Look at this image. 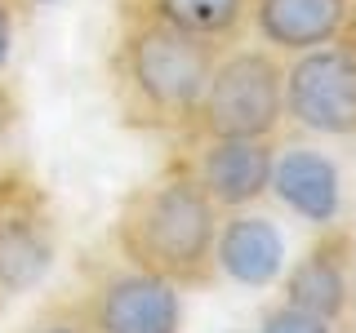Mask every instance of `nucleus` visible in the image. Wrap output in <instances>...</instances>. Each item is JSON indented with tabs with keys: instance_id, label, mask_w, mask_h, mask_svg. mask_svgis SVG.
<instances>
[{
	"instance_id": "f257e3e1",
	"label": "nucleus",
	"mask_w": 356,
	"mask_h": 333,
	"mask_svg": "<svg viewBox=\"0 0 356 333\" xmlns=\"http://www.w3.org/2000/svg\"><path fill=\"white\" fill-rule=\"evenodd\" d=\"M218 209L187 173H165L138 187L116 218L120 262L165 275L178 289L205 284L214 275Z\"/></svg>"
},
{
	"instance_id": "f03ea898",
	"label": "nucleus",
	"mask_w": 356,
	"mask_h": 333,
	"mask_svg": "<svg viewBox=\"0 0 356 333\" xmlns=\"http://www.w3.org/2000/svg\"><path fill=\"white\" fill-rule=\"evenodd\" d=\"M222 44L187 36L161 18L134 14L116 44V85L125 107L147 125H192L205 80L214 71Z\"/></svg>"
},
{
	"instance_id": "7ed1b4c3",
	"label": "nucleus",
	"mask_w": 356,
	"mask_h": 333,
	"mask_svg": "<svg viewBox=\"0 0 356 333\" xmlns=\"http://www.w3.org/2000/svg\"><path fill=\"white\" fill-rule=\"evenodd\" d=\"M285 120L281 53H272L267 44L218 53L192 116V129L200 138H276Z\"/></svg>"
},
{
	"instance_id": "20e7f679",
	"label": "nucleus",
	"mask_w": 356,
	"mask_h": 333,
	"mask_svg": "<svg viewBox=\"0 0 356 333\" xmlns=\"http://www.w3.org/2000/svg\"><path fill=\"white\" fill-rule=\"evenodd\" d=\"M285 116L321 138H356V53L339 40L294 53L285 67Z\"/></svg>"
},
{
	"instance_id": "39448f33",
	"label": "nucleus",
	"mask_w": 356,
	"mask_h": 333,
	"mask_svg": "<svg viewBox=\"0 0 356 333\" xmlns=\"http://www.w3.org/2000/svg\"><path fill=\"white\" fill-rule=\"evenodd\" d=\"M81 320L94 333H178L183 329V293L174 280L143 266H116L89 289Z\"/></svg>"
},
{
	"instance_id": "423d86ee",
	"label": "nucleus",
	"mask_w": 356,
	"mask_h": 333,
	"mask_svg": "<svg viewBox=\"0 0 356 333\" xmlns=\"http://www.w3.org/2000/svg\"><path fill=\"white\" fill-rule=\"evenodd\" d=\"M58 236L31 182L0 187V298H14L36 289L54 266Z\"/></svg>"
},
{
	"instance_id": "0eeeda50",
	"label": "nucleus",
	"mask_w": 356,
	"mask_h": 333,
	"mask_svg": "<svg viewBox=\"0 0 356 333\" xmlns=\"http://www.w3.org/2000/svg\"><path fill=\"white\" fill-rule=\"evenodd\" d=\"M272 160V138H200L192 169L183 173L209 196L218 214H232V209H254L267 196Z\"/></svg>"
},
{
	"instance_id": "6e6552de",
	"label": "nucleus",
	"mask_w": 356,
	"mask_h": 333,
	"mask_svg": "<svg viewBox=\"0 0 356 333\" xmlns=\"http://www.w3.org/2000/svg\"><path fill=\"white\" fill-rule=\"evenodd\" d=\"M281 302H294L330 325H339L352 311V244L339 222L321 227V240L307 244L303 258L281 271Z\"/></svg>"
},
{
	"instance_id": "1a4fd4ad",
	"label": "nucleus",
	"mask_w": 356,
	"mask_h": 333,
	"mask_svg": "<svg viewBox=\"0 0 356 333\" xmlns=\"http://www.w3.org/2000/svg\"><path fill=\"white\" fill-rule=\"evenodd\" d=\"M214 271L227 275L241 289H267L281 280L285 271V240L272 218L254 214V209H232L218 218L214 236Z\"/></svg>"
},
{
	"instance_id": "9d476101",
	"label": "nucleus",
	"mask_w": 356,
	"mask_h": 333,
	"mask_svg": "<svg viewBox=\"0 0 356 333\" xmlns=\"http://www.w3.org/2000/svg\"><path fill=\"white\" fill-rule=\"evenodd\" d=\"M267 196H276L294 218L312 222V227H334L343 214V178L330 155L312 147H289L276 151L272 160V182Z\"/></svg>"
},
{
	"instance_id": "9b49d317",
	"label": "nucleus",
	"mask_w": 356,
	"mask_h": 333,
	"mask_svg": "<svg viewBox=\"0 0 356 333\" xmlns=\"http://www.w3.org/2000/svg\"><path fill=\"white\" fill-rule=\"evenodd\" d=\"M352 0H250V27L272 53H307L334 44Z\"/></svg>"
},
{
	"instance_id": "f8f14e48",
	"label": "nucleus",
	"mask_w": 356,
	"mask_h": 333,
	"mask_svg": "<svg viewBox=\"0 0 356 333\" xmlns=\"http://www.w3.org/2000/svg\"><path fill=\"white\" fill-rule=\"evenodd\" d=\"M138 14L161 18L178 31H187V36L227 44L250 22V0H143Z\"/></svg>"
},
{
	"instance_id": "ddd939ff",
	"label": "nucleus",
	"mask_w": 356,
	"mask_h": 333,
	"mask_svg": "<svg viewBox=\"0 0 356 333\" xmlns=\"http://www.w3.org/2000/svg\"><path fill=\"white\" fill-rule=\"evenodd\" d=\"M334 329L339 325H330V320L312 316V311L294 307V302H276V307L263 311V320H259L254 333H334Z\"/></svg>"
},
{
	"instance_id": "4468645a",
	"label": "nucleus",
	"mask_w": 356,
	"mask_h": 333,
	"mask_svg": "<svg viewBox=\"0 0 356 333\" xmlns=\"http://www.w3.org/2000/svg\"><path fill=\"white\" fill-rule=\"evenodd\" d=\"M14 53V0H0V71Z\"/></svg>"
},
{
	"instance_id": "2eb2a0df",
	"label": "nucleus",
	"mask_w": 356,
	"mask_h": 333,
	"mask_svg": "<svg viewBox=\"0 0 356 333\" xmlns=\"http://www.w3.org/2000/svg\"><path fill=\"white\" fill-rule=\"evenodd\" d=\"M27 333H94V329H89L81 316H67V320H44V325L27 329Z\"/></svg>"
},
{
	"instance_id": "dca6fc26",
	"label": "nucleus",
	"mask_w": 356,
	"mask_h": 333,
	"mask_svg": "<svg viewBox=\"0 0 356 333\" xmlns=\"http://www.w3.org/2000/svg\"><path fill=\"white\" fill-rule=\"evenodd\" d=\"M339 44L356 53V0L348 5V22H343V31H339Z\"/></svg>"
},
{
	"instance_id": "f3484780",
	"label": "nucleus",
	"mask_w": 356,
	"mask_h": 333,
	"mask_svg": "<svg viewBox=\"0 0 356 333\" xmlns=\"http://www.w3.org/2000/svg\"><path fill=\"white\" fill-rule=\"evenodd\" d=\"M5 125H9V94L0 89V138H5Z\"/></svg>"
},
{
	"instance_id": "a211bd4d",
	"label": "nucleus",
	"mask_w": 356,
	"mask_h": 333,
	"mask_svg": "<svg viewBox=\"0 0 356 333\" xmlns=\"http://www.w3.org/2000/svg\"><path fill=\"white\" fill-rule=\"evenodd\" d=\"M27 5V9H40V5H58V0H14V9Z\"/></svg>"
}]
</instances>
